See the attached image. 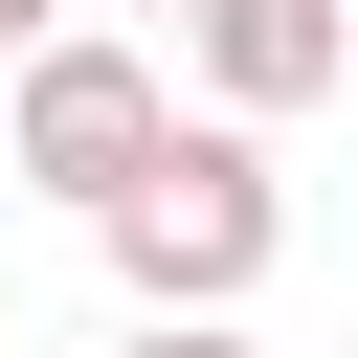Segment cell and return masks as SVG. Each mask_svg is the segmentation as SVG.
<instances>
[{
    "label": "cell",
    "instance_id": "1",
    "mask_svg": "<svg viewBox=\"0 0 358 358\" xmlns=\"http://www.w3.org/2000/svg\"><path fill=\"white\" fill-rule=\"evenodd\" d=\"M90 246H112V291H134V313H246V291H268V246H291V179H268V134L179 112Z\"/></svg>",
    "mask_w": 358,
    "mask_h": 358
},
{
    "label": "cell",
    "instance_id": "2",
    "mask_svg": "<svg viewBox=\"0 0 358 358\" xmlns=\"http://www.w3.org/2000/svg\"><path fill=\"white\" fill-rule=\"evenodd\" d=\"M157 134H179V90H157L112 22H67V45H22V67H0V201H90V224H112Z\"/></svg>",
    "mask_w": 358,
    "mask_h": 358
},
{
    "label": "cell",
    "instance_id": "3",
    "mask_svg": "<svg viewBox=\"0 0 358 358\" xmlns=\"http://www.w3.org/2000/svg\"><path fill=\"white\" fill-rule=\"evenodd\" d=\"M179 45H201V90H224V134H268V112H313V90L358 67V22H336V0H201Z\"/></svg>",
    "mask_w": 358,
    "mask_h": 358
},
{
    "label": "cell",
    "instance_id": "4",
    "mask_svg": "<svg viewBox=\"0 0 358 358\" xmlns=\"http://www.w3.org/2000/svg\"><path fill=\"white\" fill-rule=\"evenodd\" d=\"M112 358H246V313H134Z\"/></svg>",
    "mask_w": 358,
    "mask_h": 358
},
{
    "label": "cell",
    "instance_id": "5",
    "mask_svg": "<svg viewBox=\"0 0 358 358\" xmlns=\"http://www.w3.org/2000/svg\"><path fill=\"white\" fill-rule=\"evenodd\" d=\"M22 45H67V0H0V67H22Z\"/></svg>",
    "mask_w": 358,
    "mask_h": 358
},
{
    "label": "cell",
    "instance_id": "6",
    "mask_svg": "<svg viewBox=\"0 0 358 358\" xmlns=\"http://www.w3.org/2000/svg\"><path fill=\"white\" fill-rule=\"evenodd\" d=\"M157 22H201V0H157Z\"/></svg>",
    "mask_w": 358,
    "mask_h": 358
},
{
    "label": "cell",
    "instance_id": "7",
    "mask_svg": "<svg viewBox=\"0 0 358 358\" xmlns=\"http://www.w3.org/2000/svg\"><path fill=\"white\" fill-rule=\"evenodd\" d=\"M336 22H358V0H336Z\"/></svg>",
    "mask_w": 358,
    "mask_h": 358
}]
</instances>
